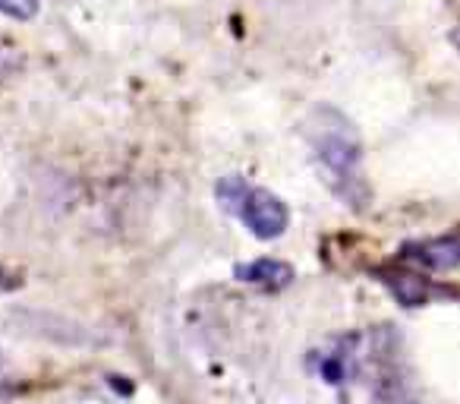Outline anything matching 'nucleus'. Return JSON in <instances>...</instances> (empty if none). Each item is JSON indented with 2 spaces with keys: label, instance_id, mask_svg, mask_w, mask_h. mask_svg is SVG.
<instances>
[{
  "label": "nucleus",
  "instance_id": "0eeeda50",
  "mask_svg": "<svg viewBox=\"0 0 460 404\" xmlns=\"http://www.w3.org/2000/svg\"><path fill=\"white\" fill-rule=\"evenodd\" d=\"M454 41H457V45H460V35H454Z\"/></svg>",
  "mask_w": 460,
  "mask_h": 404
},
{
  "label": "nucleus",
  "instance_id": "7ed1b4c3",
  "mask_svg": "<svg viewBox=\"0 0 460 404\" xmlns=\"http://www.w3.org/2000/svg\"><path fill=\"white\" fill-rule=\"evenodd\" d=\"M403 259L429 272H451L460 265V238H435L403 247Z\"/></svg>",
  "mask_w": 460,
  "mask_h": 404
},
{
  "label": "nucleus",
  "instance_id": "39448f33",
  "mask_svg": "<svg viewBox=\"0 0 460 404\" xmlns=\"http://www.w3.org/2000/svg\"><path fill=\"white\" fill-rule=\"evenodd\" d=\"M0 16L29 22L39 16V0H0Z\"/></svg>",
  "mask_w": 460,
  "mask_h": 404
},
{
  "label": "nucleus",
  "instance_id": "f03ea898",
  "mask_svg": "<svg viewBox=\"0 0 460 404\" xmlns=\"http://www.w3.org/2000/svg\"><path fill=\"white\" fill-rule=\"evenodd\" d=\"M217 206L224 212L237 215L246 225V231L259 240H275L288 231L290 225V212L281 202V196H275L271 190H262V186H250L243 177L230 174V177H221L215 186Z\"/></svg>",
  "mask_w": 460,
  "mask_h": 404
},
{
  "label": "nucleus",
  "instance_id": "20e7f679",
  "mask_svg": "<svg viewBox=\"0 0 460 404\" xmlns=\"http://www.w3.org/2000/svg\"><path fill=\"white\" fill-rule=\"evenodd\" d=\"M237 278L246 284H256V288L278 291L294 282V269L288 263H281V259H256V263H240Z\"/></svg>",
  "mask_w": 460,
  "mask_h": 404
},
{
  "label": "nucleus",
  "instance_id": "423d86ee",
  "mask_svg": "<svg viewBox=\"0 0 460 404\" xmlns=\"http://www.w3.org/2000/svg\"><path fill=\"white\" fill-rule=\"evenodd\" d=\"M7 373V360H4V354H0V376Z\"/></svg>",
  "mask_w": 460,
  "mask_h": 404
},
{
  "label": "nucleus",
  "instance_id": "f257e3e1",
  "mask_svg": "<svg viewBox=\"0 0 460 404\" xmlns=\"http://www.w3.org/2000/svg\"><path fill=\"white\" fill-rule=\"evenodd\" d=\"M306 139L325 184L344 199L347 206H366L369 190L363 177V146L359 133L341 111L319 108L306 121Z\"/></svg>",
  "mask_w": 460,
  "mask_h": 404
}]
</instances>
